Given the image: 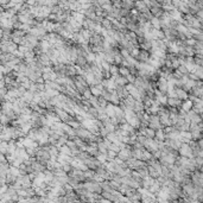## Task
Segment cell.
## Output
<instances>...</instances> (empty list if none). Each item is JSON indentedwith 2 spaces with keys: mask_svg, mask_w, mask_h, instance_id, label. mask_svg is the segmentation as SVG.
Here are the masks:
<instances>
[{
  "mask_svg": "<svg viewBox=\"0 0 203 203\" xmlns=\"http://www.w3.org/2000/svg\"><path fill=\"white\" fill-rule=\"evenodd\" d=\"M60 153H62V154H67V156H72V151L69 146H67V145H64L62 146L61 149H60Z\"/></svg>",
  "mask_w": 203,
  "mask_h": 203,
  "instance_id": "cell-31",
  "label": "cell"
},
{
  "mask_svg": "<svg viewBox=\"0 0 203 203\" xmlns=\"http://www.w3.org/2000/svg\"><path fill=\"white\" fill-rule=\"evenodd\" d=\"M176 93H177V99H179V100H184V99H186V93L183 90V89H176Z\"/></svg>",
  "mask_w": 203,
  "mask_h": 203,
  "instance_id": "cell-32",
  "label": "cell"
},
{
  "mask_svg": "<svg viewBox=\"0 0 203 203\" xmlns=\"http://www.w3.org/2000/svg\"><path fill=\"white\" fill-rule=\"evenodd\" d=\"M120 128H121V130H124V131H126V132H128V133H130V135H133V134H135V128H134V127H132V126L128 124V123L121 124Z\"/></svg>",
  "mask_w": 203,
  "mask_h": 203,
  "instance_id": "cell-18",
  "label": "cell"
},
{
  "mask_svg": "<svg viewBox=\"0 0 203 203\" xmlns=\"http://www.w3.org/2000/svg\"><path fill=\"white\" fill-rule=\"evenodd\" d=\"M33 128V124H32V121H29V123H25L24 125H21L20 126V130L23 131V132L25 133H30V131Z\"/></svg>",
  "mask_w": 203,
  "mask_h": 203,
  "instance_id": "cell-24",
  "label": "cell"
},
{
  "mask_svg": "<svg viewBox=\"0 0 203 203\" xmlns=\"http://www.w3.org/2000/svg\"><path fill=\"white\" fill-rule=\"evenodd\" d=\"M119 71H120V75H121V76H124V77H127L128 75H131L130 69H128V68H126V67H120Z\"/></svg>",
  "mask_w": 203,
  "mask_h": 203,
  "instance_id": "cell-37",
  "label": "cell"
},
{
  "mask_svg": "<svg viewBox=\"0 0 203 203\" xmlns=\"http://www.w3.org/2000/svg\"><path fill=\"white\" fill-rule=\"evenodd\" d=\"M168 105L170 107H176V106H182V102L179 99H172V97H169L168 100Z\"/></svg>",
  "mask_w": 203,
  "mask_h": 203,
  "instance_id": "cell-29",
  "label": "cell"
},
{
  "mask_svg": "<svg viewBox=\"0 0 203 203\" xmlns=\"http://www.w3.org/2000/svg\"><path fill=\"white\" fill-rule=\"evenodd\" d=\"M115 92L118 93V95H119V97H120V100H123V101H124L125 99H127V97L130 96V93H128V90L126 89V86H125V87L118 86L116 89H115Z\"/></svg>",
  "mask_w": 203,
  "mask_h": 203,
  "instance_id": "cell-7",
  "label": "cell"
},
{
  "mask_svg": "<svg viewBox=\"0 0 203 203\" xmlns=\"http://www.w3.org/2000/svg\"><path fill=\"white\" fill-rule=\"evenodd\" d=\"M107 156H108V159L114 160V159L116 158V156H118V153L114 152V151H112V150H108V152H107Z\"/></svg>",
  "mask_w": 203,
  "mask_h": 203,
  "instance_id": "cell-40",
  "label": "cell"
},
{
  "mask_svg": "<svg viewBox=\"0 0 203 203\" xmlns=\"http://www.w3.org/2000/svg\"><path fill=\"white\" fill-rule=\"evenodd\" d=\"M90 90H92V94H93V96L100 97V96H101V94H102V90L99 88L97 86H92V87H90Z\"/></svg>",
  "mask_w": 203,
  "mask_h": 203,
  "instance_id": "cell-30",
  "label": "cell"
},
{
  "mask_svg": "<svg viewBox=\"0 0 203 203\" xmlns=\"http://www.w3.org/2000/svg\"><path fill=\"white\" fill-rule=\"evenodd\" d=\"M135 7H137V10H138L139 13H142V14H147V13H150V9L146 6L145 1H138V2H135Z\"/></svg>",
  "mask_w": 203,
  "mask_h": 203,
  "instance_id": "cell-11",
  "label": "cell"
},
{
  "mask_svg": "<svg viewBox=\"0 0 203 203\" xmlns=\"http://www.w3.org/2000/svg\"><path fill=\"white\" fill-rule=\"evenodd\" d=\"M100 134H101V137H103L105 139L107 138V135L109 134V133H108V131L106 130V127H105V126H102V127L100 128Z\"/></svg>",
  "mask_w": 203,
  "mask_h": 203,
  "instance_id": "cell-41",
  "label": "cell"
},
{
  "mask_svg": "<svg viewBox=\"0 0 203 203\" xmlns=\"http://www.w3.org/2000/svg\"><path fill=\"white\" fill-rule=\"evenodd\" d=\"M156 138H157V140L158 141H163L164 139H165V132H164L163 130L156 131Z\"/></svg>",
  "mask_w": 203,
  "mask_h": 203,
  "instance_id": "cell-33",
  "label": "cell"
},
{
  "mask_svg": "<svg viewBox=\"0 0 203 203\" xmlns=\"http://www.w3.org/2000/svg\"><path fill=\"white\" fill-rule=\"evenodd\" d=\"M106 113L108 115V118H115V106L113 103H108L106 107Z\"/></svg>",
  "mask_w": 203,
  "mask_h": 203,
  "instance_id": "cell-21",
  "label": "cell"
},
{
  "mask_svg": "<svg viewBox=\"0 0 203 203\" xmlns=\"http://www.w3.org/2000/svg\"><path fill=\"white\" fill-rule=\"evenodd\" d=\"M126 79H127V81H128V83H133V84H134V82H135L137 77H135V76H133V75H128Z\"/></svg>",
  "mask_w": 203,
  "mask_h": 203,
  "instance_id": "cell-43",
  "label": "cell"
},
{
  "mask_svg": "<svg viewBox=\"0 0 203 203\" xmlns=\"http://www.w3.org/2000/svg\"><path fill=\"white\" fill-rule=\"evenodd\" d=\"M111 103L113 105H119L120 103V97L118 95V93L115 90H112V97H111Z\"/></svg>",
  "mask_w": 203,
  "mask_h": 203,
  "instance_id": "cell-28",
  "label": "cell"
},
{
  "mask_svg": "<svg viewBox=\"0 0 203 203\" xmlns=\"http://www.w3.org/2000/svg\"><path fill=\"white\" fill-rule=\"evenodd\" d=\"M149 127L154 130V131H158V130H162L163 125L160 123V118L159 115H150V125Z\"/></svg>",
  "mask_w": 203,
  "mask_h": 203,
  "instance_id": "cell-3",
  "label": "cell"
},
{
  "mask_svg": "<svg viewBox=\"0 0 203 203\" xmlns=\"http://www.w3.org/2000/svg\"><path fill=\"white\" fill-rule=\"evenodd\" d=\"M120 53H121V55H123V57H124V60H126L127 57H130V56H131V53H128V51H127L126 49H124V48L121 49V51H120Z\"/></svg>",
  "mask_w": 203,
  "mask_h": 203,
  "instance_id": "cell-42",
  "label": "cell"
},
{
  "mask_svg": "<svg viewBox=\"0 0 203 203\" xmlns=\"http://www.w3.org/2000/svg\"><path fill=\"white\" fill-rule=\"evenodd\" d=\"M33 96H35V94L32 93V92H30V90H27L26 93L23 95V96L20 97L25 103H27V105H30L32 101H33Z\"/></svg>",
  "mask_w": 203,
  "mask_h": 203,
  "instance_id": "cell-15",
  "label": "cell"
},
{
  "mask_svg": "<svg viewBox=\"0 0 203 203\" xmlns=\"http://www.w3.org/2000/svg\"><path fill=\"white\" fill-rule=\"evenodd\" d=\"M144 147L147 151H150L151 153H153V152L158 151V141L154 140V139H149L147 138L146 141H145V144H144Z\"/></svg>",
  "mask_w": 203,
  "mask_h": 203,
  "instance_id": "cell-4",
  "label": "cell"
},
{
  "mask_svg": "<svg viewBox=\"0 0 203 203\" xmlns=\"http://www.w3.org/2000/svg\"><path fill=\"white\" fill-rule=\"evenodd\" d=\"M71 17L74 18L76 21H79L80 24L83 25V23H84V18H86V16H84L83 13H80V12H72V13H71Z\"/></svg>",
  "mask_w": 203,
  "mask_h": 203,
  "instance_id": "cell-17",
  "label": "cell"
},
{
  "mask_svg": "<svg viewBox=\"0 0 203 203\" xmlns=\"http://www.w3.org/2000/svg\"><path fill=\"white\" fill-rule=\"evenodd\" d=\"M37 60L42 63L44 67H50V64H51V58H50V56L48 53H41L39 56H37Z\"/></svg>",
  "mask_w": 203,
  "mask_h": 203,
  "instance_id": "cell-9",
  "label": "cell"
},
{
  "mask_svg": "<svg viewBox=\"0 0 203 203\" xmlns=\"http://www.w3.org/2000/svg\"><path fill=\"white\" fill-rule=\"evenodd\" d=\"M152 159V153L150 151L144 150V153H142V162H149Z\"/></svg>",
  "mask_w": 203,
  "mask_h": 203,
  "instance_id": "cell-36",
  "label": "cell"
},
{
  "mask_svg": "<svg viewBox=\"0 0 203 203\" xmlns=\"http://www.w3.org/2000/svg\"><path fill=\"white\" fill-rule=\"evenodd\" d=\"M93 97V94H92V90H90V88L86 89L84 90V93H83V100H90Z\"/></svg>",
  "mask_w": 203,
  "mask_h": 203,
  "instance_id": "cell-38",
  "label": "cell"
},
{
  "mask_svg": "<svg viewBox=\"0 0 203 203\" xmlns=\"http://www.w3.org/2000/svg\"><path fill=\"white\" fill-rule=\"evenodd\" d=\"M84 188H87L89 191H96V193H100L101 190H100V185L97 184V183H92V182H89V183H86V185Z\"/></svg>",
  "mask_w": 203,
  "mask_h": 203,
  "instance_id": "cell-19",
  "label": "cell"
},
{
  "mask_svg": "<svg viewBox=\"0 0 203 203\" xmlns=\"http://www.w3.org/2000/svg\"><path fill=\"white\" fill-rule=\"evenodd\" d=\"M18 46L16 43H13L12 41H7V42H1V50L5 53H14L18 50Z\"/></svg>",
  "mask_w": 203,
  "mask_h": 203,
  "instance_id": "cell-1",
  "label": "cell"
},
{
  "mask_svg": "<svg viewBox=\"0 0 203 203\" xmlns=\"http://www.w3.org/2000/svg\"><path fill=\"white\" fill-rule=\"evenodd\" d=\"M158 90L163 94L168 92V80L163 79V77L158 80Z\"/></svg>",
  "mask_w": 203,
  "mask_h": 203,
  "instance_id": "cell-13",
  "label": "cell"
},
{
  "mask_svg": "<svg viewBox=\"0 0 203 203\" xmlns=\"http://www.w3.org/2000/svg\"><path fill=\"white\" fill-rule=\"evenodd\" d=\"M102 84H103V87L108 90H115L116 89V83H115V80L114 79H105L102 81Z\"/></svg>",
  "mask_w": 203,
  "mask_h": 203,
  "instance_id": "cell-6",
  "label": "cell"
},
{
  "mask_svg": "<svg viewBox=\"0 0 203 203\" xmlns=\"http://www.w3.org/2000/svg\"><path fill=\"white\" fill-rule=\"evenodd\" d=\"M89 135H90V132L88 130H86L84 127H80L79 130H76V137L80 139H83L86 141L89 138Z\"/></svg>",
  "mask_w": 203,
  "mask_h": 203,
  "instance_id": "cell-8",
  "label": "cell"
},
{
  "mask_svg": "<svg viewBox=\"0 0 203 203\" xmlns=\"http://www.w3.org/2000/svg\"><path fill=\"white\" fill-rule=\"evenodd\" d=\"M120 68H118L115 64L113 65H111V69H109V72H111V76H112V79H116L118 76H120V71H119Z\"/></svg>",
  "mask_w": 203,
  "mask_h": 203,
  "instance_id": "cell-22",
  "label": "cell"
},
{
  "mask_svg": "<svg viewBox=\"0 0 203 203\" xmlns=\"http://www.w3.org/2000/svg\"><path fill=\"white\" fill-rule=\"evenodd\" d=\"M88 64H89L88 61H87V58H86L84 56H81V55H80L79 57H77V60H76V65L84 68V67L88 65Z\"/></svg>",
  "mask_w": 203,
  "mask_h": 203,
  "instance_id": "cell-23",
  "label": "cell"
},
{
  "mask_svg": "<svg viewBox=\"0 0 203 203\" xmlns=\"http://www.w3.org/2000/svg\"><path fill=\"white\" fill-rule=\"evenodd\" d=\"M62 168H63V170H64L65 172H70V171H72V170H71V168H72V166H71V164H67V165H63Z\"/></svg>",
  "mask_w": 203,
  "mask_h": 203,
  "instance_id": "cell-44",
  "label": "cell"
},
{
  "mask_svg": "<svg viewBox=\"0 0 203 203\" xmlns=\"http://www.w3.org/2000/svg\"><path fill=\"white\" fill-rule=\"evenodd\" d=\"M142 153H144V149H133L132 157L138 160H142Z\"/></svg>",
  "mask_w": 203,
  "mask_h": 203,
  "instance_id": "cell-20",
  "label": "cell"
},
{
  "mask_svg": "<svg viewBox=\"0 0 203 203\" xmlns=\"http://www.w3.org/2000/svg\"><path fill=\"white\" fill-rule=\"evenodd\" d=\"M103 42H105V38L95 32H93V36L89 39V43L92 46H103Z\"/></svg>",
  "mask_w": 203,
  "mask_h": 203,
  "instance_id": "cell-2",
  "label": "cell"
},
{
  "mask_svg": "<svg viewBox=\"0 0 203 203\" xmlns=\"http://www.w3.org/2000/svg\"><path fill=\"white\" fill-rule=\"evenodd\" d=\"M115 83H116V86H121V87H125V86H127L128 84V81H127V79L126 77H124V76H118L116 79H115Z\"/></svg>",
  "mask_w": 203,
  "mask_h": 203,
  "instance_id": "cell-25",
  "label": "cell"
},
{
  "mask_svg": "<svg viewBox=\"0 0 203 203\" xmlns=\"http://www.w3.org/2000/svg\"><path fill=\"white\" fill-rule=\"evenodd\" d=\"M96 159L101 163V164H107V159H108V156L107 154H103V153H99L96 156Z\"/></svg>",
  "mask_w": 203,
  "mask_h": 203,
  "instance_id": "cell-35",
  "label": "cell"
},
{
  "mask_svg": "<svg viewBox=\"0 0 203 203\" xmlns=\"http://www.w3.org/2000/svg\"><path fill=\"white\" fill-rule=\"evenodd\" d=\"M150 53H149V51H145V50H140V53H139V55L137 56V58L135 60H138V62L140 63H147V61L150 60Z\"/></svg>",
  "mask_w": 203,
  "mask_h": 203,
  "instance_id": "cell-12",
  "label": "cell"
},
{
  "mask_svg": "<svg viewBox=\"0 0 203 203\" xmlns=\"http://www.w3.org/2000/svg\"><path fill=\"white\" fill-rule=\"evenodd\" d=\"M179 153L183 156V157H191L193 156V150L190 147V145L188 144H183L179 149Z\"/></svg>",
  "mask_w": 203,
  "mask_h": 203,
  "instance_id": "cell-10",
  "label": "cell"
},
{
  "mask_svg": "<svg viewBox=\"0 0 203 203\" xmlns=\"http://www.w3.org/2000/svg\"><path fill=\"white\" fill-rule=\"evenodd\" d=\"M126 121L131 125L132 127H134V128H140V120L137 118V115H135V116H133V118H128V119H126Z\"/></svg>",
  "mask_w": 203,
  "mask_h": 203,
  "instance_id": "cell-16",
  "label": "cell"
},
{
  "mask_svg": "<svg viewBox=\"0 0 203 203\" xmlns=\"http://www.w3.org/2000/svg\"><path fill=\"white\" fill-rule=\"evenodd\" d=\"M151 24H152V27L156 29V30H159L162 27V21H160V18H156L153 17L151 19Z\"/></svg>",
  "mask_w": 203,
  "mask_h": 203,
  "instance_id": "cell-26",
  "label": "cell"
},
{
  "mask_svg": "<svg viewBox=\"0 0 203 203\" xmlns=\"http://www.w3.org/2000/svg\"><path fill=\"white\" fill-rule=\"evenodd\" d=\"M191 107H193V102H191L190 100H186L185 102L182 105V108H183V111H184V112H188V113L190 112V108H191Z\"/></svg>",
  "mask_w": 203,
  "mask_h": 203,
  "instance_id": "cell-34",
  "label": "cell"
},
{
  "mask_svg": "<svg viewBox=\"0 0 203 203\" xmlns=\"http://www.w3.org/2000/svg\"><path fill=\"white\" fill-rule=\"evenodd\" d=\"M76 65H72V64H67L65 65V76H75L76 75Z\"/></svg>",
  "mask_w": 203,
  "mask_h": 203,
  "instance_id": "cell-14",
  "label": "cell"
},
{
  "mask_svg": "<svg viewBox=\"0 0 203 203\" xmlns=\"http://www.w3.org/2000/svg\"><path fill=\"white\" fill-rule=\"evenodd\" d=\"M107 102H108V101H107V100H105V99H103L102 96L99 97V106L101 107V108H105V109H106L107 105H108Z\"/></svg>",
  "mask_w": 203,
  "mask_h": 203,
  "instance_id": "cell-39",
  "label": "cell"
},
{
  "mask_svg": "<svg viewBox=\"0 0 203 203\" xmlns=\"http://www.w3.org/2000/svg\"><path fill=\"white\" fill-rule=\"evenodd\" d=\"M132 150L133 149L130 147V146H127L126 149H123V150L118 153V158H120L121 160H128V159H131V157H132Z\"/></svg>",
  "mask_w": 203,
  "mask_h": 203,
  "instance_id": "cell-5",
  "label": "cell"
},
{
  "mask_svg": "<svg viewBox=\"0 0 203 203\" xmlns=\"http://www.w3.org/2000/svg\"><path fill=\"white\" fill-rule=\"evenodd\" d=\"M80 33L83 36V38H84L86 41H88V42H89V39H90V37L93 36V32H92L90 30H88V29H82V30L80 31Z\"/></svg>",
  "mask_w": 203,
  "mask_h": 203,
  "instance_id": "cell-27",
  "label": "cell"
}]
</instances>
